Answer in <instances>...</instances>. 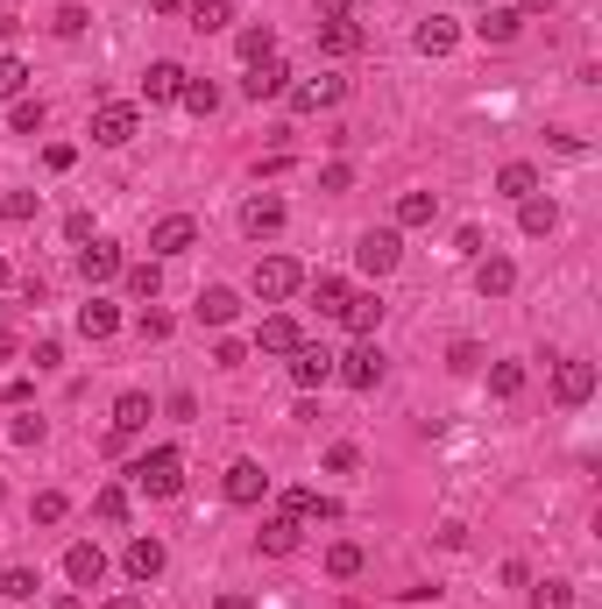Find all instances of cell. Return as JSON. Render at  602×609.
Segmentation results:
<instances>
[{
    "mask_svg": "<svg viewBox=\"0 0 602 609\" xmlns=\"http://www.w3.org/2000/svg\"><path fill=\"white\" fill-rule=\"evenodd\" d=\"M128 475H135V489H149V496H177V489H185V454L177 447H149Z\"/></svg>",
    "mask_w": 602,
    "mask_h": 609,
    "instance_id": "cell-1",
    "label": "cell"
},
{
    "mask_svg": "<svg viewBox=\"0 0 602 609\" xmlns=\"http://www.w3.org/2000/svg\"><path fill=\"white\" fill-rule=\"evenodd\" d=\"M298 291H305V270H298L291 256H263L255 262V298L283 305V298H298Z\"/></svg>",
    "mask_w": 602,
    "mask_h": 609,
    "instance_id": "cell-2",
    "label": "cell"
},
{
    "mask_svg": "<svg viewBox=\"0 0 602 609\" xmlns=\"http://www.w3.org/2000/svg\"><path fill=\"white\" fill-rule=\"evenodd\" d=\"M355 262H361V277H390L404 262V234L397 227H369L361 248H355Z\"/></svg>",
    "mask_w": 602,
    "mask_h": 609,
    "instance_id": "cell-3",
    "label": "cell"
},
{
    "mask_svg": "<svg viewBox=\"0 0 602 609\" xmlns=\"http://www.w3.org/2000/svg\"><path fill=\"white\" fill-rule=\"evenodd\" d=\"M334 383H348V390H375V383H383V348H375V340H355V348L334 362Z\"/></svg>",
    "mask_w": 602,
    "mask_h": 609,
    "instance_id": "cell-4",
    "label": "cell"
},
{
    "mask_svg": "<svg viewBox=\"0 0 602 609\" xmlns=\"http://www.w3.org/2000/svg\"><path fill=\"white\" fill-rule=\"evenodd\" d=\"M135 128H142V114H135L128 99H100V107H93V142H100V150L135 142Z\"/></svg>",
    "mask_w": 602,
    "mask_h": 609,
    "instance_id": "cell-5",
    "label": "cell"
},
{
    "mask_svg": "<svg viewBox=\"0 0 602 609\" xmlns=\"http://www.w3.org/2000/svg\"><path fill=\"white\" fill-rule=\"evenodd\" d=\"M553 397H560L567 411H575V405H589V397H595V362H581V354H567V362L553 368Z\"/></svg>",
    "mask_w": 602,
    "mask_h": 609,
    "instance_id": "cell-6",
    "label": "cell"
},
{
    "mask_svg": "<svg viewBox=\"0 0 602 609\" xmlns=\"http://www.w3.org/2000/svg\"><path fill=\"white\" fill-rule=\"evenodd\" d=\"M291 383H298V390H326V383H334V354H326V348H312V340H298V348H291Z\"/></svg>",
    "mask_w": 602,
    "mask_h": 609,
    "instance_id": "cell-7",
    "label": "cell"
},
{
    "mask_svg": "<svg viewBox=\"0 0 602 609\" xmlns=\"http://www.w3.org/2000/svg\"><path fill=\"white\" fill-rule=\"evenodd\" d=\"M277 511H283V517H298V525H334L340 503H334V496H320V489H283Z\"/></svg>",
    "mask_w": 602,
    "mask_h": 609,
    "instance_id": "cell-8",
    "label": "cell"
},
{
    "mask_svg": "<svg viewBox=\"0 0 602 609\" xmlns=\"http://www.w3.org/2000/svg\"><path fill=\"white\" fill-rule=\"evenodd\" d=\"M263 496H269L263 460H234V468H228V503H234V511H255Z\"/></svg>",
    "mask_w": 602,
    "mask_h": 609,
    "instance_id": "cell-9",
    "label": "cell"
},
{
    "mask_svg": "<svg viewBox=\"0 0 602 609\" xmlns=\"http://www.w3.org/2000/svg\"><path fill=\"white\" fill-rule=\"evenodd\" d=\"M185 79H192L185 65H171V57H157V65L142 71V99H149V107H171V99L185 93Z\"/></svg>",
    "mask_w": 602,
    "mask_h": 609,
    "instance_id": "cell-10",
    "label": "cell"
},
{
    "mask_svg": "<svg viewBox=\"0 0 602 609\" xmlns=\"http://www.w3.org/2000/svg\"><path fill=\"white\" fill-rule=\"evenodd\" d=\"M149 248H157V256H185V248H199V220H192V213H163L157 234H149Z\"/></svg>",
    "mask_w": 602,
    "mask_h": 609,
    "instance_id": "cell-11",
    "label": "cell"
},
{
    "mask_svg": "<svg viewBox=\"0 0 602 609\" xmlns=\"http://www.w3.org/2000/svg\"><path fill=\"white\" fill-rule=\"evenodd\" d=\"M120 270H128V262H120V242H100L93 234V248H79V277L85 284H114Z\"/></svg>",
    "mask_w": 602,
    "mask_h": 609,
    "instance_id": "cell-12",
    "label": "cell"
},
{
    "mask_svg": "<svg viewBox=\"0 0 602 609\" xmlns=\"http://www.w3.org/2000/svg\"><path fill=\"white\" fill-rule=\"evenodd\" d=\"M234 312H241V291H228V284H206L192 298V319L199 326H234Z\"/></svg>",
    "mask_w": 602,
    "mask_h": 609,
    "instance_id": "cell-13",
    "label": "cell"
},
{
    "mask_svg": "<svg viewBox=\"0 0 602 609\" xmlns=\"http://www.w3.org/2000/svg\"><path fill=\"white\" fill-rule=\"evenodd\" d=\"M412 43H418V57H447L461 43V22H454V14H426V22L412 28Z\"/></svg>",
    "mask_w": 602,
    "mask_h": 609,
    "instance_id": "cell-14",
    "label": "cell"
},
{
    "mask_svg": "<svg viewBox=\"0 0 602 609\" xmlns=\"http://www.w3.org/2000/svg\"><path fill=\"white\" fill-rule=\"evenodd\" d=\"M475 291L482 298H510V291H518V262L510 256H475Z\"/></svg>",
    "mask_w": 602,
    "mask_h": 609,
    "instance_id": "cell-15",
    "label": "cell"
},
{
    "mask_svg": "<svg viewBox=\"0 0 602 609\" xmlns=\"http://www.w3.org/2000/svg\"><path fill=\"white\" fill-rule=\"evenodd\" d=\"M291 99L298 114H320V107H340V99H348V79H305V85H291Z\"/></svg>",
    "mask_w": 602,
    "mask_h": 609,
    "instance_id": "cell-16",
    "label": "cell"
},
{
    "mask_svg": "<svg viewBox=\"0 0 602 609\" xmlns=\"http://www.w3.org/2000/svg\"><path fill=\"white\" fill-rule=\"evenodd\" d=\"M340 319H348V333H355V340H375V326H383V298H375V291H348Z\"/></svg>",
    "mask_w": 602,
    "mask_h": 609,
    "instance_id": "cell-17",
    "label": "cell"
},
{
    "mask_svg": "<svg viewBox=\"0 0 602 609\" xmlns=\"http://www.w3.org/2000/svg\"><path fill=\"white\" fill-rule=\"evenodd\" d=\"M241 93H248V99H283V93H291V71H283L277 57H263V65H248Z\"/></svg>",
    "mask_w": 602,
    "mask_h": 609,
    "instance_id": "cell-18",
    "label": "cell"
},
{
    "mask_svg": "<svg viewBox=\"0 0 602 609\" xmlns=\"http://www.w3.org/2000/svg\"><path fill=\"white\" fill-rule=\"evenodd\" d=\"M65 574H71V588H100V574H107V553H100L93 539H79L65 553Z\"/></svg>",
    "mask_w": 602,
    "mask_h": 609,
    "instance_id": "cell-19",
    "label": "cell"
},
{
    "mask_svg": "<svg viewBox=\"0 0 602 609\" xmlns=\"http://www.w3.org/2000/svg\"><path fill=\"white\" fill-rule=\"evenodd\" d=\"M163 539H128V553H120V567H128V582H157L163 574Z\"/></svg>",
    "mask_w": 602,
    "mask_h": 609,
    "instance_id": "cell-20",
    "label": "cell"
},
{
    "mask_svg": "<svg viewBox=\"0 0 602 609\" xmlns=\"http://www.w3.org/2000/svg\"><path fill=\"white\" fill-rule=\"evenodd\" d=\"M298 340H305V333H298V319H291V312H269V319L255 326V348H263V354H291Z\"/></svg>",
    "mask_w": 602,
    "mask_h": 609,
    "instance_id": "cell-21",
    "label": "cell"
},
{
    "mask_svg": "<svg viewBox=\"0 0 602 609\" xmlns=\"http://www.w3.org/2000/svg\"><path fill=\"white\" fill-rule=\"evenodd\" d=\"M241 227H248L255 242H263V234H283V199H277V191L248 199V206H241Z\"/></svg>",
    "mask_w": 602,
    "mask_h": 609,
    "instance_id": "cell-22",
    "label": "cell"
},
{
    "mask_svg": "<svg viewBox=\"0 0 602 609\" xmlns=\"http://www.w3.org/2000/svg\"><path fill=\"white\" fill-rule=\"evenodd\" d=\"M298 539H305V525H298V517H283V511L263 517V553H269V560H291Z\"/></svg>",
    "mask_w": 602,
    "mask_h": 609,
    "instance_id": "cell-23",
    "label": "cell"
},
{
    "mask_svg": "<svg viewBox=\"0 0 602 609\" xmlns=\"http://www.w3.org/2000/svg\"><path fill=\"white\" fill-rule=\"evenodd\" d=\"M518 28H524V14H518V8H482L475 36H482V43H496V50H503V43H518Z\"/></svg>",
    "mask_w": 602,
    "mask_h": 609,
    "instance_id": "cell-24",
    "label": "cell"
},
{
    "mask_svg": "<svg viewBox=\"0 0 602 609\" xmlns=\"http://www.w3.org/2000/svg\"><path fill=\"white\" fill-rule=\"evenodd\" d=\"M518 227L532 234V242H546V234L560 227V206H553V199H539V191H532V199H518Z\"/></svg>",
    "mask_w": 602,
    "mask_h": 609,
    "instance_id": "cell-25",
    "label": "cell"
},
{
    "mask_svg": "<svg viewBox=\"0 0 602 609\" xmlns=\"http://www.w3.org/2000/svg\"><path fill=\"white\" fill-rule=\"evenodd\" d=\"M320 50H326V57H355V50H361V22H355V14L320 22Z\"/></svg>",
    "mask_w": 602,
    "mask_h": 609,
    "instance_id": "cell-26",
    "label": "cell"
},
{
    "mask_svg": "<svg viewBox=\"0 0 602 609\" xmlns=\"http://www.w3.org/2000/svg\"><path fill=\"white\" fill-rule=\"evenodd\" d=\"M79 333H85V340H114V333H120V305H107V298L79 305Z\"/></svg>",
    "mask_w": 602,
    "mask_h": 609,
    "instance_id": "cell-27",
    "label": "cell"
},
{
    "mask_svg": "<svg viewBox=\"0 0 602 609\" xmlns=\"http://www.w3.org/2000/svg\"><path fill=\"white\" fill-rule=\"evenodd\" d=\"M149 419H157V405H149L142 390H120V397H114V425H120V433H142Z\"/></svg>",
    "mask_w": 602,
    "mask_h": 609,
    "instance_id": "cell-28",
    "label": "cell"
},
{
    "mask_svg": "<svg viewBox=\"0 0 602 609\" xmlns=\"http://www.w3.org/2000/svg\"><path fill=\"white\" fill-rule=\"evenodd\" d=\"M496 191H503V199H532L539 171H532V163H503V171H496Z\"/></svg>",
    "mask_w": 602,
    "mask_h": 609,
    "instance_id": "cell-29",
    "label": "cell"
},
{
    "mask_svg": "<svg viewBox=\"0 0 602 609\" xmlns=\"http://www.w3.org/2000/svg\"><path fill=\"white\" fill-rule=\"evenodd\" d=\"M432 213H440L432 191H404V199H397V227H432Z\"/></svg>",
    "mask_w": 602,
    "mask_h": 609,
    "instance_id": "cell-30",
    "label": "cell"
},
{
    "mask_svg": "<svg viewBox=\"0 0 602 609\" xmlns=\"http://www.w3.org/2000/svg\"><path fill=\"white\" fill-rule=\"evenodd\" d=\"M192 28H199V36H213V28H228L234 22V0H192Z\"/></svg>",
    "mask_w": 602,
    "mask_h": 609,
    "instance_id": "cell-31",
    "label": "cell"
},
{
    "mask_svg": "<svg viewBox=\"0 0 602 609\" xmlns=\"http://www.w3.org/2000/svg\"><path fill=\"white\" fill-rule=\"evenodd\" d=\"M348 277H312V305H320L326 312V319H340V305H348Z\"/></svg>",
    "mask_w": 602,
    "mask_h": 609,
    "instance_id": "cell-32",
    "label": "cell"
},
{
    "mask_svg": "<svg viewBox=\"0 0 602 609\" xmlns=\"http://www.w3.org/2000/svg\"><path fill=\"white\" fill-rule=\"evenodd\" d=\"M36 588H43L36 567H0V596L8 602H36Z\"/></svg>",
    "mask_w": 602,
    "mask_h": 609,
    "instance_id": "cell-33",
    "label": "cell"
},
{
    "mask_svg": "<svg viewBox=\"0 0 602 609\" xmlns=\"http://www.w3.org/2000/svg\"><path fill=\"white\" fill-rule=\"evenodd\" d=\"M326 574H334V582H355V574H361V546L334 539V546H326Z\"/></svg>",
    "mask_w": 602,
    "mask_h": 609,
    "instance_id": "cell-34",
    "label": "cell"
},
{
    "mask_svg": "<svg viewBox=\"0 0 602 609\" xmlns=\"http://www.w3.org/2000/svg\"><path fill=\"white\" fill-rule=\"evenodd\" d=\"M177 107H192V114H199V121H206V114L220 107V85H213V79H185V93H177Z\"/></svg>",
    "mask_w": 602,
    "mask_h": 609,
    "instance_id": "cell-35",
    "label": "cell"
},
{
    "mask_svg": "<svg viewBox=\"0 0 602 609\" xmlns=\"http://www.w3.org/2000/svg\"><path fill=\"white\" fill-rule=\"evenodd\" d=\"M43 121H50V114H43V99H14V114H8V128H14V136H43Z\"/></svg>",
    "mask_w": 602,
    "mask_h": 609,
    "instance_id": "cell-36",
    "label": "cell"
},
{
    "mask_svg": "<svg viewBox=\"0 0 602 609\" xmlns=\"http://www.w3.org/2000/svg\"><path fill=\"white\" fill-rule=\"evenodd\" d=\"M120 277H128V291H135V298H157V291H163V270H157V262H128V270H120Z\"/></svg>",
    "mask_w": 602,
    "mask_h": 609,
    "instance_id": "cell-37",
    "label": "cell"
},
{
    "mask_svg": "<svg viewBox=\"0 0 602 609\" xmlns=\"http://www.w3.org/2000/svg\"><path fill=\"white\" fill-rule=\"evenodd\" d=\"M93 517H100V525H128V489H100V496H93Z\"/></svg>",
    "mask_w": 602,
    "mask_h": 609,
    "instance_id": "cell-38",
    "label": "cell"
},
{
    "mask_svg": "<svg viewBox=\"0 0 602 609\" xmlns=\"http://www.w3.org/2000/svg\"><path fill=\"white\" fill-rule=\"evenodd\" d=\"M524 390V362H489V397H518Z\"/></svg>",
    "mask_w": 602,
    "mask_h": 609,
    "instance_id": "cell-39",
    "label": "cell"
},
{
    "mask_svg": "<svg viewBox=\"0 0 602 609\" xmlns=\"http://www.w3.org/2000/svg\"><path fill=\"white\" fill-rule=\"evenodd\" d=\"M65 511H71V496H65V489H43V496L28 503V517H36V525H65Z\"/></svg>",
    "mask_w": 602,
    "mask_h": 609,
    "instance_id": "cell-40",
    "label": "cell"
},
{
    "mask_svg": "<svg viewBox=\"0 0 602 609\" xmlns=\"http://www.w3.org/2000/svg\"><path fill=\"white\" fill-rule=\"evenodd\" d=\"M22 93H28V65L0 50V99H22Z\"/></svg>",
    "mask_w": 602,
    "mask_h": 609,
    "instance_id": "cell-41",
    "label": "cell"
},
{
    "mask_svg": "<svg viewBox=\"0 0 602 609\" xmlns=\"http://www.w3.org/2000/svg\"><path fill=\"white\" fill-rule=\"evenodd\" d=\"M241 57H248V65L277 57V36H269V22H263V28H241Z\"/></svg>",
    "mask_w": 602,
    "mask_h": 609,
    "instance_id": "cell-42",
    "label": "cell"
},
{
    "mask_svg": "<svg viewBox=\"0 0 602 609\" xmlns=\"http://www.w3.org/2000/svg\"><path fill=\"white\" fill-rule=\"evenodd\" d=\"M36 206H43V191H8V199H0V220L22 227V220H36Z\"/></svg>",
    "mask_w": 602,
    "mask_h": 609,
    "instance_id": "cell-43",
    "label": "cell"
},
{
    "mask_svg": "<svg viewBox=\"0 0 602 609\" xmlns=\"http://www.w3.org/2000/svg\"><path fill=\"white\" fill-rule=\"evenodd\" d=\"M532 609H575V588H567V582H539L532 588Z\"/></svg>",
    "mask_w": 602,
    "mask_h": 609,
    "instance_id": "cell-44",
    "label": "cell"
},
{
    "mask_svg": "<svg viewBox=\"0 0 602 609\" xmlns=\"http://www.w3.org/2000/svg\"><path fill=\"white\" fill-rule=\"evenodd\" d=\"M447 368H454V376H475V368H482V348H475V340H454V348H447Z\"/></svg>",
    "mask_w": 602,
    "mask_h": 609,
    "instance_id": "cell-45",
    "label": "cell"
},
{
    "mask_svg": "<svg viewBox=\"0 0 602 609\" xmlns=\"http://www.w3.org/2000/svg\"><path fill=\"white\" fill-rule=\"evenodd\" d=\"M135 333H142V340H171V312L142 305V319H135Z\"/></svg>",
    "mask_w": 602,
    "mask_h": 609,
    "instance_id": "cell-46",
    "label": "cell"
},
{
    "mask_svg": "<svg viewBox=\"0 0 602 609\" xmlns=\"http://www.w3.org/2000/svg\"><path fill=\"white\" fill-rule=\"evenodd\" d=\"M355 468H361V447H348V440L326 447V475H355Z\"/></svg>",
    "mask_w": 602,
    "mask_h": 609,
    "instance_id": "cell-47",
    "label": "cell"
},
{
    "mask_svg": "<svg viewBox=\"0 0 602 609\" xmlns=\"http://www.w3.org/2000/svg\"><path fill=\"white\" fill-rule=\"evenodd\" d=\"M50 28H57V36H79V28H85V8H79V0H71V8H57Z\"/></svg>",
    "mask_w": 602,
    "mask_h": 609,
    "instance_id": "cell-48",
    "label": "cell"
},
{
    "mask_svg": "<svg viewBox=\"0 0 602 609\" xmlns=\"http://www.w3.org/2000/svg\"><path fill=\"white\" fill-rule=\"evenodd\" d=\"M8 440H14V447H43V419H14Z\"/></svg>",
    "mask_w": 602,
    "mask_h": 609,
    "instance_id": "cell-49",
    "label": "cell"
},
{
    "mask_svg": "<svg viewBox=\"0 0 602 609\" xmlns=\"http://www.w3.org/2000/svg\"><path fill=\"white\" fill-rule=\"evenodd\" d=\"M65 242H71V248L93 242V213H71V220H65Z\"/></svg>",
    "mask_w": 602,
    "mask_h": 609,
    "instance_id": "cell-50",
    "label": "cell"
},
{
    "mask_svg": "<svg viewBox=\"0 0 602 609\" xmlns=\"http://www.w3.org/2000/svg\"><path fill=\"white\" fill-rule=\"evenodd\" d=\"M348 185H355L348 163H326V171H320V191H348Z\"/></svg>",
    "mask_w": 602,
    "mask_h": 609,
    "instance_id": "cell-51",
    "label": "cell"
},
{
    "mask_svg": "<svg viewBox=\"0 0 602 609\" xmlns=\"http://www.w3.org/2000/svg\"><path fill=\"white\" fill-rule=\"evenodd\" d=\"M71 163H79L71 142H50V150H43V171H71Z\"/></svg>",
    "mask_w": 602,
    "mask_h": 609,
    "instance_id": "cell-52",
    "label": "cell"
},
{
    "mask_svg": "<svg viewBox=\"0 0 602 609\" xmlns=\"http://www.w3.org/2000/svg\"><path fill=\"white\" fill-rule=\"evenodd\" d=\"M28 362H36V368H57V362H65V340H36V354H28Z\"/></svg>",
    "mask_w": 602,
    "mask_h": 609,
    "instance_id": "cell-53",
    "label": "cell"
},
{
    "mask_svg": "<svg viewBox=\"0 0 602 609\" xmlns=\"http://www.w3.org/2000/svg\"><path fill=\"white\" fill-rule=\"evenodd\" d=\"M213 362H220V368H241V362H248V348H241V340H220Z\"/></svg>",
    "mask_w": 602,
    "mask_h": 609,
    "instance_id": "cell-54",
    "label": "cell"
},
{
    "mask_svg": "<svg viewBox=\"0 0 602 609\" xmlns=\"http://www.w3.org/2000/svg\"><path fill=\"white\" fill-rule=\"evenodd\" d=\"M14 354H22V340H14L8 326H0V362H14Z\"/></svg>",
    "mask_w": 602,
    "mask_h": 609,
    "instance_id": "cell-55",
    "label": "cell"
},
{
    "mask_svg": "<svg viewBox=\"0 0 602 609\" xmlns=\"http://www.w3.org/2000/svg\"><path fill=\"white\" fill-rule=\"evenodd\" d=\"M348 14V0H320V22H340Z\"/></svg>",
    "mask_w": 602,
    "mask_h": 609,
    "instance_id": "cell-56",
    "label": "cell"
},
{
    "mask_svg": "<svg viewBox=\"0 0 602 609\" xmlns=\"http://www.w3.org/2000/svg\"><path fill=\"white\" fill-rule=\"evenodd\" d=\"M560 0H518V14H553Z\"/></svg>",
    "mask_w": 602,
    "mask_h": 609,
    "instance_id": "cell-57",
    "label": "cell"
},
{
    "mask_svg": "<svg viewBox=\"0 0 602 609\" xmlns=\"http://www.w3.org/2000/svg\"><path fill=\"white\" fill-rule=\"evenodd\" d=\"M100 609H142V596H114V602H100Z\"/></svg>",
    "mask_w": 602,
    "mask_h": 609,
    "instance_id": "cell-58",
    "label": "cell"
},
{
    "mask_svg": "<svg viewBox=\"0 0 602 609\" xmlns=\"http://www.w3.org/2000/svg\"><path fill=\"white\" fill-rule=\"evenodd\" d=\"M213 609H255V602H248V596H220Z\"/></svg>",
    "mask_w": 602,
    "mask_h": 609,
    "instance_id": "cell-59",
    "label": "cell"
},
{
    "mask_svg": "<svg viewBox=\"0 0 602 609\" xmlns=\"http://www.w3.org/2000/svg\"><path fill=\"white\" fill-rule=\"evenodd\" d=\"M192 8V0H157V14H185Z\"/></svg>",
    "mask_w": 602,
    "mask_h": 609,
    "instance_id": "cell-60",
    "label": "cell"
},
{
    "mask_svg": "<svg viewBox=\"0 0 602 609\" xmlns=\"http://www.w3.org/2000/svg\"><path fill=\"white\" fill-rule=\"evenodd\" d=\"M50 609H85V602H79V596H57V602H50Z\"/></svg>",
    "mask_w": 602,
    "mask_h": 609,
    "instance_id": "cell-61",
    "label": "cell"
},
{
    "mask_svg": "<svg viewBox=\"0 0 602 609\" xmlns=\"http://www.w3.org/2000/svg\"><path fill=\"white\" fill-rule=\"evenodd\" d=\"M0 291H8V256H0Z\"/></svg>",
    "mask_w": 602,
    "mask_h": 609,
    "instance_id": "cell-62",
    "label": "cell"
},
{
    "mask_svg": "<svg viewBox=\"0 0 602 609\" xmlns=\"http://www.w3.org/2000/svg\"><path fill=\"white\" fill-rule=\"evenodd\" d=\"M0 496H8V482H0Z\"/></svg>",
    "mask_w": 602,
    "mask_h": 609,
    "instance_id": "cell-63",
    "label": "cell"
}]
</instances>
